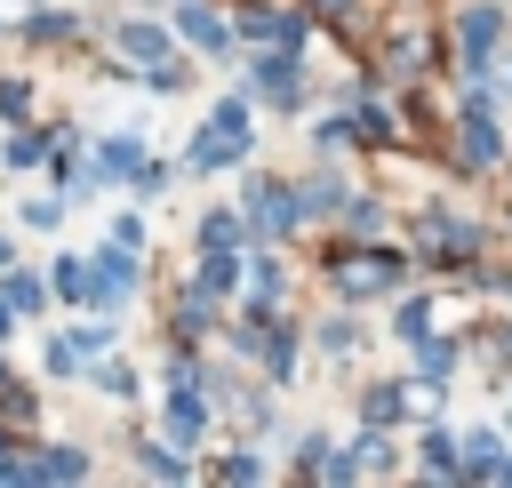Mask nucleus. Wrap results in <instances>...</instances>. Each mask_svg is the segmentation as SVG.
Listing matches in <instances>:
<instances>
[{
    "instance_id": "nucleus-5",
    "label": "nucleus",
    "mask_w": 512,
    "mask_h": 488,
    "mask_svg": "<svg viewBox=\"0 0 512 488\" xmlns=\"http://www.w3.org/2000/svg\"><path fill=\"white\" fill-rule=\"evenodd\" d=\"M248 80H256L272 104H296V56H288V48H280V56H256V72H248Z\"/></svg>"
},
{
    "instance_id": "nucleus-14",
    "label": "nucleus",
    "mask_w": 512,
    "mask_h": 488,
    "mask_svg": "<svg viewBox=\"0 0 512 488\" xmlns=\"http://www.w3.org/2000/svg\"><path fill=\"white\" fill-rule=\"evenodd\" d=\"M424 464H432V472H448V480L464 472V464H456V448H448V432H432V440H424Z\"/></svg>"
},
{
    "instance_id": "nucleus-9",
    "label": "nucleus",
    "mask_w": 512,
    "mask_h": 488,
    "mask_svg": "<svg viewBox=\"0 0 512 488\" xmlns=\"http://www.w3.org/2000/svg\"><path fill=\"white\" fill-rule=\"evenodd\" d=\"M176 32H184L192 48H224V24H216L208 8H192V0H184V16H176Z\"/></svg>"
},
{
    "instance_id": "nucleus-4",
    "label": "nucleus",
    "mask_w": 512,
    "mask_h": 488,
    "mask_svg": "<svg viewBox=\"0 0 512 488\" xmlns=\"http://www.w3.org/2000/svg\"><path fill=\"white\" fill-rule=\"evenodd\" d=\"M248 224H264V232H288V224H296V208H288V184L256 176V184H248Z\"/></svg>"
},
{
    "instance_id": "nucleus-3",
    "label": "nucleus",
    "mask_w": 512,
    "mask_h": 488,
    "mask_svg": "<svg viewBox=\"0 0 512 488\" xmlns=\"http://www.w3.org/2000/svg\"><path fill=\"white\" fill-rule=\"evenodd\" d=\"M496 32H504V8H464V24H456V40H464V72H480V56L496 48Z\"/></svg>"
},
{
    "instance_id": "nucleus-13",
    "label": "nucleus",
    "mask_w": 512,
    "mask_h": 488,
    "mask_svg": "<svg viewBox=\"0 0 512 488\" xmlns=\"http://www.w3.org/2000/svg\"><path fill=\"white\" fill-rule=\"evenodd\" d=\"M56 296H72V304L88 296V272H80V256H64V264H56Z\"/></svg>"
},
{
    "instance_id": "nucleus-12",
    "label": "nucleus",
    "mask_w": 512,
    "mask_h": 488,
    "mask_svg": "<svg viewBox=\"0 0 512 488\" xmlns=\"http://www.w3.org/2000/svg\"><path fill=\"white\" fill-rule=\"evenodd\" d=\"M344 144H352V120H320L312 128V152H344Z\"/></svg>"
},
{
    "instance_id": "nucleus-8",
    "label": "nucleus",
    "mask_w": 512,
    "mask_h": 488,
    "mask_svg": "<svg viewBox=\"0 0 512 488\" xmlns=\"http://www.w3.org/2000/svg\"><path fill=\"white\" fill-rule=\"evenodd\" d=\"M248 40H272V48H296V40H304V24H296V16H272V8H264V16L248 8Z\"/></svg>"
},
{
    "instance_id": "nucleus-7",
    "label": "nucleus",
    "mask_w": 512,
    "mask_h": 488,
    "mask_svg": "<svg viewBox=\"0 0 512 488\" xmlns=\"http://www.w3.org/2000/svg\"><path fill=\"white\" fill-rule=\"evenodd\" d=\"M80 472H88V456H80V448H48V456L16 464V480H80Z\"/></svg>"
},
{
    "instance_id": "nucleus-11",
    "label": "nucleus",
    "mask_w": 512,
    "mask_h": 488,
    "mask_svg": "<svg viewBox=\"0 0 512 488\" xmlns=\"http://www.w3.org/2000/svg\"><path fill=\"white\" fill-rule=\"evenodd\" d=\"M120 48H136L144 64H160V48H168V40H160L152 24H120Z\"/></svg>"
},
{
    "instance_id": "nucleus-10",
    "label": "nucleus",
    "mask_w": 512,
    "mask_h": 488,
    "mask_svg": "<svg viewBox=\"0 0 512 488\" xmlns=\"http://www.w3.org/2000/svg\"><path fill=\"white\" fill-rule=\"evenodd\" d=\"M200 424H208V408H200V400H192V384H184V392H176V408H168V432H176V440H200Z\"/></svg>"
},
{
    "instance_id": "nucleus-6",
    "label": "nucleus",
    "mask_w": 512,
    "mask_h": 488,
    "mask_svg": "<svg viewBox=\"0 0 512 488\" xmlns=\"http://www.w3.org/2000/svg\"><path fill=\"white\" fill-rule=\"evenodd\" d=\"M464 160L480 168V160H496V120H488V104L480 96H464Z\"/></svg>"
},
{
    "instance_id": "nucleus-2",
    "label": "nucleus",
    "mask_w": 512,
    "mask_h": 488,
    "mask_svg": "<svg viewBox=\"0 0 512 488\" xmlns=\"http://www.w3.org/2000/svg\"><path fill=\"white\" fill-rule=\"evenodd\" d=\"M336 280H344V296H384V288H400V256H352Z\"/></svg>"
},
{
    "instance_id": "nucleus-15",
    "label": "nucleus",
    "mask_w": 512,
    "mask_h": 488,
    "mask_svg": "<svg viewBox=\"0 0 512 488\" xmlns=\"http://www.w3.org/2000/svg\"><path fill=\"white\" fill-rule=\"evenodd\" d=\"M136 160H144L136 136H128V144H104V176H120V168H136Z\"/></svg>"
},
{
    "instance_id": "nucleus-16",
    "label": "nucleus",
    "mask_w": 512,
    "mask_h": 488,
    "mask_svg": "<svg viewBox=\"0 0 512 488\" xmlns=\"http://www.w3.org/2000/svg\"><path fill=\"white\" fill-rule=\"evenodd\" d=\"M40 304V280H24V272H8V312H32Z\"/></svg>"
},
{
    "instance_id": "nucleus-18",
    "label": "nucleus",
    "mask_w": 512,
    "mask_h": 488,
    "mask_svg": "<svg viewBox=\"0 0 512 488\" xmlns=\"http://www.w3.org/2000/svg\"><path fill=\"white\" fill-rule=\"evenodd\" d=\"M392 416H400V392H392V384H384V392H368V424H392Z\"/></svg>"
},
{
    "instance_id": "nucleus-1",
    "label": "nucleus",
    "mask_w": 512,
    "mask_h": 488,
    "mask_svg": "<svg viewBox=\"0 0 512 488\" xmlns=\"http://www.w3.org/2000/svg\"><path fill=\"white\" fill-rule=\"evenodd\" d=\"M240 152H248V104H216L208 136L192 144V168H232Z\"/></svg>"
},
{
    "instance_id": "nucleus-19",
    "label": "nucleus",
    "mask_w": 512,
    "mask_h": 488,
    "mask_svg": "<svg viewBox=\"0 0 512 488\" xmlns=\"http://www.w3.org/2000/svg\"><path fill=\"white\" fill-rule=\"evenodd\" d=\"M232 232H240L232 216H208V224H200V240H208V248H232Z\"/></svg>"
},
{
    "instance_id": "nucleus-20",
    "label": "nucleus",
    "mask_w": 512,
    "mask_h": 488,
    "mask_svg": "<svg viewBox=\"0 0 512 488\" xmlns=\"http://www.w3.org/2000/svg\"><path fill=\"white\" fill-rule=\"evenodd\" d=\"M0 336H8V296H0Z\"/></svg>"
},
{
    "instance_id": "nucleus-17",
    "label": "nucleus",
    "mask_w": 512,
    "mask_h": 488,
    "mask_svg": "<svg viewBox=\"0 0 512 488\" xmlns=\"http://www.w3.org/2000/svg\"><path fill=\"white\" fill-rule=\"evenodd\" d=\"M144 472H152V480H184V456H168V448H144Z\"/></svg>"
}]
</instances>
